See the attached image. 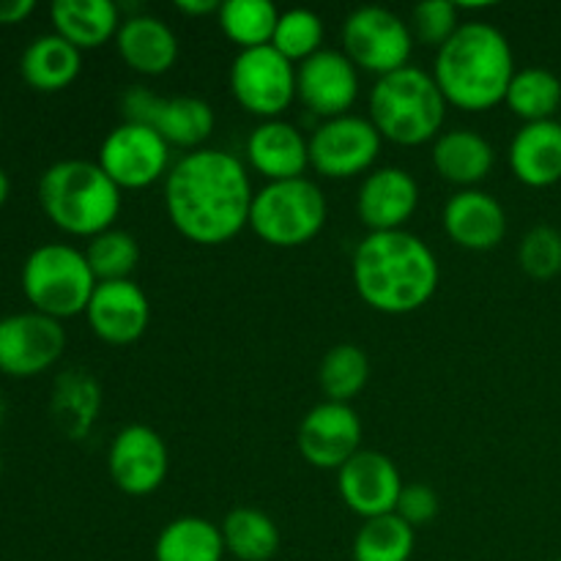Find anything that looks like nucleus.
<instances>
[{
	"instance_id": "41",
	"label": "nucleus",
	"mask_w": 561,
	"mask_h": 561,
	"mask_svg": "<svg viewBox=\"0 0 561 561\" xmlns=\"http://www.w3.org/2000/svg\"><path fill=\"white\" fill-rule=\"evenodd\" d=\"M9 192H11L9 173H5V170L0 168V208H3V206H5V201H9Z\"/></svg>"
},
{
	"instance_id": "33",
	"label": "nucleus",
	"mask_w": 561,
	"mask_h": 561,
	"mask_svg": "<svg viewBox=\"0 0 561 561\" xmlns=\"http://www.w3.org/2000/svg\"><path fill=\"white\" fill-rule=\"evenodd\" d=\"M414 542V526L405 524L398 513L370 518L356 531L354 561H411Z\"/></svg>"
},
{
	"instance_id": "21",
	"label": "nucleus",
	"mask_w": 561,
	"mask_h": 561,
	"mask_svg": "<svg viewBox=\"0 0 561 561\" xmlns=\"http://www.w3.org/2000/svg\"><path fill=\"white\" fill-rule=\"evenodd\" d=\"M247 159L266 184L305 179V170L310 168V137L283 118L261 121L247 137Z\"/></svg>"
},
{
	"instance_id": "35",
	"label": "nucleus",
	"mask_w": 561,
	"mask_h": 561,
	"mask_svg": "<svg viewBox=\"0 0 561 561\" xmlns=\"http://www.w3.org/2000/svg\"><path fill=\"white\" fill-rule=\"evenodd\" d=\"M272 47L290 64H305L323 49V20L310 9H288L279 14Z\"/></svg>"
},
{
	"instance_id": "20",
	"label": "nucleus",
	"mask_w": 561,
	"mask_h": 561,
	"mask_svg": "<svg viewBox=\"0 0 561 561\" xmlns=\"http://www.w3.org/2000/svg\"><path fill=\"white\" fill-rule=\"evenodd\" d=\"M449 241L471 252L496 250L507 236V211L491 192L460 190L447 201L442 214Z\"/></svg>"
},
{
	"instance_id": "36",
	"label": "nucleus",
	"mask_w": 561,
	"mask_h": 561,
	"mask_svg": "<svg viewBox=\"0 0 561 561\" xmlns=\"http://www.w3.org/2000/svg\"><path fill=\"white\" fill-rule=\"evenodd\" d=\"M518 263L531 279H553L561 274V233L551 225H537L518 247Z\"/></svg>"
},
{
	"instance_id": "7",
	"label": "nucleus",
	"mask_w": 561,
	"mask_h": 561,
	"mask_svg": "<svg viewBox=\"0 0 561 561\" xmlns=\"http://www.w3.org/2000/svg\"><path fill=\"white\" fill-rule=\"evenodd\" d=\"M327 217V197L316 181H268L252 197L250 228L268 247L296 250L321 233Z\"/></svg>"
},
{
	"instance_id": "39",
	"label": "nucleus",
	"mask_w": 561,
	"mask_h": 561,
	"mask_svg": "<svg viewBox=\"0 0 561 561\" xmlns=\"http://www.w3.org/2000/svg\"><path fill=\"white\" fill-rule=\"evenodd\" d=\"M36 11L33 0H0V25H20Z\"/></svg>"
},
{
	"instance_id": "42",
	"label": "nucleus",
	"mask_w": 561,
	"mask_h": 561,
	"mask_svg": "<svg viewBox=\"0 0 561 561\" xmlns=\"http://www.w3.org/2000/svg\"><path fill=\"white\" fill-rule=\"evenodd\" d=\"M0 422H3V400H0Z\"/></svg>"
},
{
	"instance_id": "28",
	"label": "nucleus",
	"mask_w": 561,
	"mask_h": 561,
	"mask_svg": "<svg viewBox=\"0 0 561 561\" xmlns=\"http://www.w3.org/2000/svg\"><path fill=\"white\" fill-rule=\"evenodd\" d=\"M225 553L222 529L197 515L170 520L153 546L157 561H222Z\"/></svg>"
},
{
	"instance_id": "18",
	"label": "nucleus",
	"mask_w": 561,
	"mask_h": 561,
	"mask_svg": "<svg viewBox=\"0 0 561 561\" xmlns=\"http://www.w3.org/2000/svg\"><path fill=\"white\" fill-rule=\"evenodd\" d=\"M420 208V184L403 168H376L365 175L356 195V214L370 233L405 230Z\"/></svg>"
},
{
	"instance_id": "10",
	"label": "nucleus",
	"mask_w": 561,
	"mask_h": 561,
	"mask_svg": "<svg viewBox=\"0 0 561 561\" xmlns=\"http://www.w3.org/2000/svg\"><path fill=\"white\" fill-rule=\"evenodd\" d=\"M228 80L236 102L261 121L279 118L296 99V64L272 44L239 49Z\"/></svg>"
},
{
	"instance_id": "12",
	"label": "nucleus",
	"mask_w": 561,
	"mask_h": 561,
	"mask_svg": "<svg viewBox=\"0 0 561 561\" xmlns=\"http://www.w3.org/2000/svg\"><path fill=\"white\" fill-rule=\"evenodd\" d=\"M99 168L115 181L118 190H146L170 173V146L151 126H115L99 146Z\"/></svg>"
},
{
	"instance_id": "16",
	"label": "nucleus",
	"mask_w": 561,
	"mask_h": 561,
	"mask_svg": "<svg viewBox=\"0 0 561 561\" xmlns=\"http://www.w3.org/2000/svg\"><path fill=\"white\" fill-rule=\"evenodd\" d=\"M296 444H299L301 458L310 466L340 471L362 449L359 414L348 403L323 400L305 414L296 433Z\"/></svg>"
},
{
	"instance_id": "32",
	"label": "nucleus",
	"mask_w": 561,
	"mask_h": 561,
	"mask_svg": "<svg viewBox=\"0 0 561 561\" xmlns=\"http://www.w3.org/2000/svg\"><path fill=\"white\" fill-rule=\"evenodd\" d=\"M318 381L323 394L332 403H348L359 398L362 389L370 381V359L354 343H340L327 351L318 367Z\"/></svg>"
},
{
	"instance_id": "1",
	"label": "nucleus",
	"mask_w": 561,
	"mask_h": 561,
	"mask_svg": "<svg viewBox=\"0 0 561 561\" xmlns=\"http://www.w3.org/2000/svg\"><path fill=\"white\" fill-rule=\"evenodd\" d=\"M255 190L239 157L219 148H197L173 162L164 175V211L186 241L219 247L250 228Z\"/></svg>"
},
{
	"instance_id": "8",
	"label": "nucleus",
	"mask_w": 561,
	"mask_h": 561,
	"mask_svg": "<svg viewBox=\"0 0 561 561\" xmlns=\"http://www.w3.org/2000/svg\"><path fill=\"white\" fill-rule=\"evenodd\" d=\"M343 53L351 64L376 77L411 66V25L383 5H359L343 22Z\"/></svg>"
},
{
	"instance_id": "37",
	"label": "nucleus",
	"mask_w": 561,
	"mask_h": 561,
	"mask_svg": "<svg viewBox=\"0 0 561 561\" xmlns=\"http://www.w3.org/2000/svg\"><path fill=\"white\" fill-rule=\"evenodd\" d=\"M458 11L460 5L449 3V0H422L411 11V33H414L416 42L442 49L463 25L458 20Z\"/></svg>"
},
{
	"instance_id": "26",
	"label": "nucleus",
	"mask_w": 561,
	"mask_h": 561,
	"mask_svg": "<svg viewBox=\"0 0 561 561\" xmlns=\"http://www.w3.org/2000/svg\"><path fill=\"white\" fill-rule=\"evenodd\" d=\"M82 53L58 33L36 36L20 58V75L25 85L38 93H58L80 77Z\"/></svg>"
},
{
	"instance_id": "24",
	"label": "nucleus",
	"mask_w": 561,
	"mask_h": 561,
	"mask_svg": "<svg viewBox=\"0 0 561 561\" xmlns=\"http://www.w3.org/2000/svg\"><path fill=\"white\" fill-rule=\"evenodd\" d=\"M496 151L474 129H449L433 142V168L447 184L460 190H477L491 175Z\"/></svg>"
},
{
	"instance_id": "30",
	"label": "nucleus",
	"mask_w": 561,
	"mask_h": 561,
	"mask_svg": "<svg viewBox=\"0 0 561 561\" xmlns=\"http://www.w3.org/2000/svg\"><path fill=\"white\" fill-rule=\"evenodd\" d=\"M504 104L524 124L557 121L561 113V80L542 66H526V69L515 71Z\"/></svg>"
},
{
	"instance_id": "3",
	"label": "nucleus",
	"mask_w": 561,
	"mask_h": 561,
	"mask_svg": "<svg viewBox=\"0 0 561 561\" xmlns=\"http://www.w3.org/2000/svg\"><path fill=\"white\" fill-rule=\"evenodd\" d=\"M510 38L491 22H463L453 38L436 49L433 80L444 99L466 113H485L507 96L515 77Z\"/></svg>"
},
{
	"instance_id": "2",
	"label": "nucleus",
	"mask_w": 561,
	"mask_h": 561,
	"mask_svg": "<svg viewBox=\"0 0 561 561\" xmlns=\"http://www.w3.org/2000/svg\"><path fill=\"white\" fill-rule=\"evenodd\" d=\"M356 294L383 316H409L425 307L438 288L436 252L409 230L367 233L351 263Z\"/></svg>"
},
{
	"instance_id": "9",
	"label": "nucleus",
	"mask_w": 561,
	"mask_h": 561,
	"mask_svg": "<svg viewBox=\"0 0 561 561\" xmlns=\"http://www.w3.org/2000/svg\"><path fill=\"white\" fill-rule=\"evenodd\" d=\"M121 113L131 124L151 126L170 148L186 153L203 148L217 126L211 104L197 96H159L146 85L126 88L121 96Z\"/></svg>"
},
{
	"instance_id": "13",
	"label": "nucleus",
	"mask_w": 561,
	"mask_h": 561,
	"mask_svg": "<svg viewBox=\"0 0 561 561\" xmlns=\"http://www.w3.org/2000/svg\"><path fill=\"white\" fill-rule=\"evenodd\" d=\"M64 323L36 310L0 318V373L33 378L64 356Z\"/></svg>"
},
{
	"instance_id": "11",
	"label": "nucleus",
	"mask_w": 561,
	"mask_h": 561,
	"mask_svg": "<svg viewBox=\"0 0 561 561\" xmlns=\"http://www.w3.org/2000/svg\"><path fill=\"white\" fill-rule=\"evenodd\" d=\"M383 137L365 115L321 121L310 135V168L323 179H351L376 164Z\"/></svg>"
},
{
	"instance_id": "19",
	"label": "nucleus",
	"mask_w": 561,
	"mask_h": 561,
	"mask_svg": "<svg viewBox=\"0 0 561 561\" xmlns=\"http://www.w3.org/2000/svg\"><path fill=\"white\" fill-rule=\"evenodd\" d=\"M93 334L110 345H131L151 323V301L135 279L99 283L85 310Z\"/></svg>"
},
{
	"instance_id": "38",
	"label": "nucleus",
	"mask_w": 561,
	"mask_h": 561,
	"mask_svg": "<svg viewBox=\"0 0 561 561\" xmlns=\"http://www.w3.org/2000/svg\"><path fill=\"white\" fill-rule=\"evenodd\" d=\"M394 513L405 520L409 526H425L438 515V496L433 488L414 482V485H403V493L398 499V510Z\"/></svg>"
},
{
	"instance_id": "23",
	"label": "nucleus",
	"mask_w": 561,
	"mask_h": 561,
	"mask_svg": "<svg viewBox=\"0 0 561 561\" xmlns=\"http://www.w3.org/2000/svg\"><path fill=\"white\" fill-rule=\"evenodd\" d=\"M510 170L520 184L548 190L561 181V121L524 124L510 142Z\"/></svg>"
},
{
	"instance_id": "17",
	"label": "nucleus",
	"mask_w": 561,
	"mask_h": 561,
	"mask_svg": "<svg viewBox=\"0 0 561 561\" xmlns=\"http://www.w3.org/2000/svg\"><path fill=\"white\" fill-rule=\"evenodd\" d=\"M337 491L345 507L359 518H381L398 510L403 493V477L392 458L376 449H359L337 471Z\"/></svg>"
},
{
	"instance_id": "14",
	"label": "nucleus",
	"mask_w": 561,
	"mask_h": 561,
	"mask_svg": "<svg viewBox=\"0 0 561 561\" xmlns=\"http://www.w3.org/2000/svg\"><path fill=\"white\" fill-rule=\"evenodd\" d=\"M168 469V444L153 427L126 425L115 433L107 453V471L115 488L126 496H148L159 491Z\"/></svg>"
},
{
	"instance_id": "44",
	"label": "nucleus",
	"mask_w": 561,
	"mask_h": 561,
	"mask_svg": "<svg viewBox=\"0 0 561 561\" xmlns=\"http://www.w3.org/2000/svg\"><path fill=\"white\" fill-rule=\"evenodd\" d=\"M557 561H561V559H557Z\"/></svg>"
},
{
	"instance_id": "5",
	"label": "nucleus",
	"mask_w": 561,
	"mask_h": 561,
	"mask_svg": "<svg viewBox=\"0 0 561 561\" xmlns=\"http://www.w3.org/2000/svg\"><path fill=\"white\" fill-rule=\"evenodd\" d=\"M447 118V99L431 71L405 66L378 77L370 91V121L394 146H422L436 140Z\"/></svg>"
},
{
	"instance_id": "22",
	"label": "nucleus",
	"mask_w": 561,
	"mask_h": 561,
	"mask_svg": "<svg viewBox=\"0 0 561 561\" xmlns=\"http://www.w3.org/2000/svg\"><path fill=\"white\" fill-rule=\"evenodd\" d=\"M121 60L146 77L168 75L179 60V36L173 27L153 14H131L115 33Z\"/></svg>"
},
{
	"instance_id": "27",
	"label": "nucleus",
	"mask_w": 561,
	"mask_h": 561,
	"mask_svg": "<svg viewBox=\"0 0 561 561\" xmlns=\"http://www.w3.org/2000/svg\"><path fill=\"white\" fill-rule=\"evenodd\" d=\"M99 409H102V389L91 373L66 370L64 376H58L49 411L66 438L71 442L85 438L96 422Z\"/></svg>"
},
{
	"instance_id": "34",
	"label": "nucleus",
	"mask_w": 561,
	"mask_h": 561,
	"mask_svg": "<svg viewBox=\"0 0 561 561\" xmlns=\"http://www.w3.org/2000/svg\"><path fill=\"white\" fill-rule=\"evenodd\" d=\"M85 261L91 266L96 283H118V279H131V272L140 263V247L137 239L126 230L110 228L104 233L88 239Z\"/></svg>"
},
{
	"instance_id": "6",
	"label": "nucleus",
	"mask_w": 561,
	"mask_h": 561,
	"mask_svg": "<svg viewBox=\"0 0 561 561\" xmlns=\"http://www.w3.org/2000/svg\"><path fill=\"white\" fill-rule=\"evenodd\" d=\"M20 283L27 305L55 321L82 316L99 285L85 252L60 241L36 247L25 257Z\"/></svg>"
},
{
	"instance_id": "25",
	"label": "nucleus",
	"mask_w": 561,
	"mask_h": 561,
	"mask_svg": "<svg viewBox=\"0 0 561 561\" xmlns=\"http://www.w3.org/2000/svg\"><path fill=\"white\" fill-rule=\"evenodd\" d=\"M53 33L77 49H96L107 44L121 27V9L113 0H55L49 5Z\"/></svg>"
},
{
	"instance_id": "43",
	"label": "nucleus",
	"mask_w": 561,
	"mask_h": 561,
	"mask_svg": "<svg viewBox=\"0 0 561 561\" xmlns=\"http://www.w3.org/2000/svg\"><path fill=\"white\" fill-rule=\"evenodd\" d=\"M0 480H3V458H0Z\"/></svg>"
},
{
	"instance_id": "31",
	"label": "nucleus",
	"mask_w": 561,
	"mask_h": 561,
	"mask_svg": "<svg viewBox=\"0 0 561 561\" xmlns=\"http://www.w3.org/2000/svg\"><path fill=\"white\" fill-rule=\"evenodd\" d=\"M217 20L236 47L255 49L272 44L279 11L272 0H225L217 11Z\"/></svg>"
},
{
	"instance_id": "4",
	"label": "nucleus",
	"mask_w": 561,
	"mask_h": 561,
	"mask_svg": "<svg viewBox=\"0 0 561 561\" xmlns=\"http://www.w3.org/2000/svg\"><path fill=\"white\" fill-rule=\"evenodd\" d=\"M38 203L49 222L69 236L93 239L115 225L121 190L88 159H60L38 179Z\"/></svg>"
},
{
	"instance_id": "40",
	"label": "nucleus",
	"mask_w": 561,
	"mask_h": 561,
	"mask_svg": "<svg viewBox=\"0 0 561 561\" xmlns=\"http://www.w3.org/2000/svg\"><path fill=\"white\" fill-rule=\"evenodd\" d=\"M219 5L222 3H217V0H179L175 9L184 11L186 16H208V14H217Z\"/></svg>"
},
{
	"instance_id": "15",
	"label": "nucleus",
	"mask_w": 561,
	"mask_h": 561,
	"mask_svg": "<svg viewBox=\"0 0 561 561\" xmlns=\"http://www.w3.org/2000/svg\"><path fill=\"white\" fill-rule=\"evenodd\" d=\"M359 96V69L343 49L323 47L296 66V99L321 121L348 115Z\"/></svg>"
},
{
	"instance_id": "29",
	"label": "nucleus",
	"mask_w": 561,
	"mask_h": 561,
	"mask_svg": "<svg viewBox=\"0 0 561 561\" xmlns=\"http://www.w3.org/2000/svg\"><path fill=\"white\" fill-rule=\"evenodd\" d=\"M225 551L239 561H268L277 557L279 537L277 524L255 507H236L222 520Z\"/></svg>"
}]
</instances>
